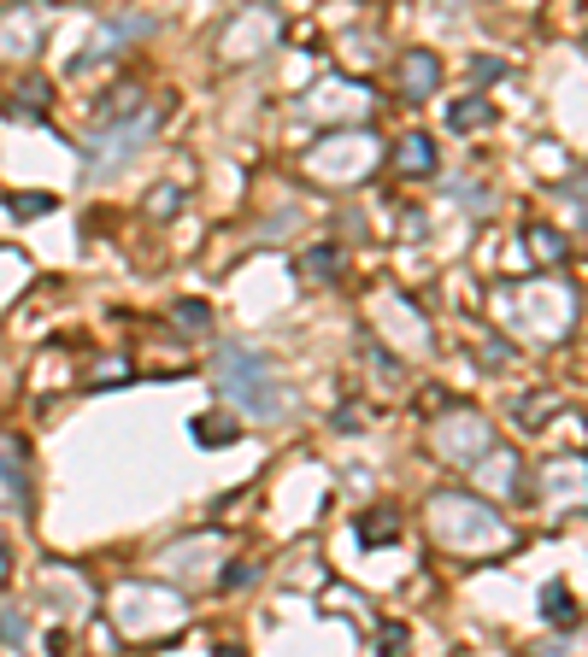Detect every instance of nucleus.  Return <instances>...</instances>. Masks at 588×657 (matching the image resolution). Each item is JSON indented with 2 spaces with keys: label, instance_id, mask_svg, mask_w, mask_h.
I'll list each match as a JSON object with an SVG mask.
<instances>
[{
  "label": "nucleus",
  "instance_id": "1",
  "mask_svg": "<svg viewBox=\"0 0 588 657\" xmlns=\"http://www.w3.org/2000/svg\"><path fill=\"white\" fill-rule=\"evenodd\" d=\"M429 529H436L441 546L471 552V558L512 546V529L500 522V510L489 500H471V493H429Z\"/></svg>",
  "mask_w": 588,
  "mask_h": 657
},
{
  "label": "nucleus",
  "instance_id": "2",
  "mask_svg": "<svg viewBox=\"0 0 588 657\" xmlns=\"http://www.w3.org/2000/svg\"><path fill=\"white\" fill-rule=\"evenodd\" d=\"M212 382L224 388V400H236V412L248 417H283L289 412V388H283V376L271 370V358H260L253 346H218V358H212Z\"/></svg>",
  "mask_w": 588,
  "mask_h": 657
},
{
  "label": "nucleus",
  "instance_id": "3",
  "mask_svg": "<svg viewBox=\"0 0 588 657\" xmlns=\"http://www.w3.org/2000/svg\"><path fill=\"white\" fill-rule=\"evenodd\" d=\"M112 617L130 640H160L183 622V598L171 587H153V581H124L118 598H112Z\"/></svg>",
  "mask_w": 588,
  "mask_h": 657
},
{
  "label": "nucleus",
  "instance_id": "4",
  "mask_svg": "<svg viewBox=\"0 0 588 657\" xmlns=\"http://www.w3.org/2000/svg\"><path fill=\"white\" fill-rule=\"evenodd\" d=\"M429 446H436L448 464H483L495 452V429L477 412H448L436 429H429Z\"/></svg>",
  "mask_w": 588,
  "mask_h": 657
},
{
  "label": "nucleus",
  "instance_id": "5",
  "mask_svg": "<svg viewBox=\"0 0 588 657\" xmlns=\"http://www.w3.org/2000/svg\"><path fill=\"white\" fill-rule=\"evenodd\" d=\"M165 118V106H153V112H136V118H124V124H107V129H95V141L83 153H89V165L95 170H112V165H124L130 153L148 148V136L160 129Z\"/></svg>",
  "mask_w": 588,
  "mask_h": 657
},
{
  "label": "nucleus",
  "instance_id": "6",
  "mask_svg": "<svg viewBox=\"0 0 588 657\" xmlns=\"http://www.w3.org/2000/svg\"><path fill=\"white\" fill-rule=\"evenodd\" d=\"M283 41V12L277 7H248V12H236L229 18V30H224V60L236 65V60H260V53H271Z\"/></svg>",
  "mask_w": 588,
  "mask_h": 657
},
{
  "label": "nucleus",
  "instance_id": "7",
  "mask_svg": "<svg viewBox=\"0 0 588 657\" xmlns=\"http://www.w3.org/2000/svg\"><path fill=\"white\" fill-rule=\"evenodd\" d=\"M41 36H48V18H41L36 7H12L7 18H0V53H7V60H30L41 48Z\"/></svg>",
  "mask_w": 588,
  "mask_h": 657
},
{
  "label": "nucleus",
  "instance_id": "8",
  "mask_svg": "<svg viewBox=\"0 0 588 657\" xmlns=\"http://www.w3.org/2000/svg\"><path fill=\"white\" fill-rule=\"evenodd\" d=\"M395 83H400V100H406V106H424V100L441 89V60H436V53H424V48L406 53Z\"/></svg>",
  "mask_w": 588,
  "mask_h": 657
},
{
  "label": "nucleus",
  "instance_id": "9",
  "mask_svg": "<svg viewBox=\"0 0 588 657\" xmlns=\"http://www.w3.org/2000/svg\"><path fill=\"white\" fill-rule=\"evenodd\" d=\"M389 165H395L406 182L436 177V141H429V136H406V141H400V148L389 153Z\"/></svg>",
  "mask_w": 588,
  "mask_h": 657
},
{
  "label": "nucleus",
  "instance_id": "10",
  "mask_svg": "<svg viewBox=\"0 0 588 657\" xmlns=\"http://www.w3.org/2000/svg\"><path fill=\"white\" fill-rule=\"evenodd\" d=\"M541 488L553 493V500H565V488H571V505H588V481H583V464L577 458H553L548 464V476H541Z\"/></svg>",
  "mask_w": 588,
  "mask_h": 657
},
{
  "label": "nucleus",
  "instance_id": "11",
  "mask_svg": "<svg viewBox=\"0 0 588 657\" xmlns=\"http://www.w3.org/2000/svg\"><path fill=\"white\" fill-rule=\"evenodd\" d=\"M195 441L207 446V452L236 446V441H241V422H236V412H200V417H195Z\"/></svg>",
  "mask_w": 588,
  "mask_h": 657
},
{
  "label": "nucleus",
  "instance_id": "12",
  "mask_svg": "<svg viewBox=\"0 0 588 657\" xmlns=\"http://www.w3.org/2000/svg\"><path fill=\"white\" fill-rule=\"evenodd\" d=\"M477 476H483V488H495V493H512V500H518L524 493V470H518V458H512V452H489V458L477 464Z\"/></svg>",
  "mask_w": 588,
  "mask_h": 657
},
{
  "label": "nucleus",
  "instance_id": "13",
  "mask_svg": "<svg viewBox=\"0 0 588 657\" xmlns=\"http://www.w3.org/2000/svg\"><path fill=\"white\" fill-rule=\"evenodd\" d=\"M341 276V247H312V253H300V282L306 288H329Z\"/></svg>",
  "mask_w": 588,
  "mask_h": 657
},
{
  "label": "nucleus",
  "instance_id": "14",
  "mask_svg": "<svg viewBox=\"0 0 588 657\" xmlns=\"http://www.w3.org/2000/svg\"><path fill=\"white\" fill-rule=\"evenodd\" d=\"M24 500V446L0 434V505H18Z\"/></svg>",
  "mask_w": 588,
  "mask_h": 657
},
{
  "label": "nucleus",
  "instance_id": "15",
  "mask_svg": "<svg viewBox=\"0 0 588 657\" xmlns=\"http://www.w3.org/2000/svg\"><path fill=\"white\" fill-rule=\"evenodd\" d=\"M495 124V106L483 94H465L448 106V129H459V136H471V129H489Z\"/></svg>",
  "mask_w": 588,
  "mask_h": 657
},
{
  "label": "nucleus",
  "instance_id": "16",
  "mask_svg": "<svg viewBox=\"0 0 588 657\" xmlns=\"http://www.w3.org/2000/svg\"><path fill=\"white\" fill-rule=\"evenodd\" d=\"M360 540H365V546H395V540H400V517H395L389 505L365 510V517H360Z\"/></svg>",
  "mask_w": 588,
  "mask_h": 657
},
{
  "label": "nucleus",
  "instance_id": "17",
  "mask_svg": "<svg viewBox=\"0 0 588 657\" xmlns=\"http://www.w3.org/2000/svg\"><path fill=\"white\" fill-rule=\"evenodd\" d=\"M529 258L536 265H565V236L553 224H529Z\"/></svg>",
  "mask_w": 588,
  "mask_h": 657
},
{
  "label": "nucleus",
  "instance_id": "18",
  "mask_svg": "<svg viewBox=\"0 0 588 657\" xmlns=\"http://www.w3.org/2000/svg\"><path fill=\"white\" fill-rule=\"evenodd\" d=\"M541 617L553 628H577V598L559 587V581H548V587H541Z\"/></svg>",
  "mask_w": 588,
  "mask_h": 657
},
{
  "label": "nucleus",
  "instance_id": "19",
  "mask_svg": "<svg viewBox=\"0 0 588 657\" xmlns=\"http://www.w3.org/2000/svg\"><path fill=\"white\" fill-rule=\"evenodd\" d=\"M559 200H565L571 224H577V229H583V241H588V170H583V177H571L565 188H559Z\"/></svg>",
  "mask_w": 588,
  "mask_h": 657
},
{
  "label": "nucleus",
  "instance_id": "20",
  "mask_svg": "<svg viewBox=\"0 0 588 657\" xmlns=\"http://www.w3.org/2000/svg\"><path fill=\"white\" fill-rule=\"evenodd\" d=\"M412 652V634H406V622H377V657H406Z\"/></svg>",
  "mask_w": 588,
  "mask_h": 657
},
{
  "label": "nucleus",
  "instance_id": "21",
  "mask_svg": "<svg viewBox=\"0 0 588 657\" xmlns=\"http://www.w3.org/2000/svg\"><path fill=\"white\" fill-rule=\"evenodd\" d=\"M177 212H183V188L177 182L148 188V217H160V224H165V217H177Z\"/></svg>",
  "mask_w": 588,
  "mask_h": 657
},
{
  "label": "nucleus",
  "instance_id": "22",
  "mask_svg": "<svg viewBox=\"0 0 588 657\" xmlns=\"http://www.w3.org/2000/svg\"><path fill=\"white\" fill-rule=\"evenodd\" d=\"M171 324H177V329H207L212 324V305L207 300H177V305H171Z\"/></svg>",
  "mask_w": 588,
  "mask_h": 657
},
{
  "label": "nucleus",
  "instance_id": "23",
  "mask_svg": "<svg viewBox=\"0 0 588 657\" xmlns=\"http://www.w3.org/2000/svg\"><path fill=\"white\" fill-rule=\"evenodd\" d=\"M53 206H60L53 194H12V200H7V212L18 217V224H30V217H48Z\"/></svg>",
  "mask_w": 588,
  "mask_h": 657
},
{
  "label": "nucleus",
  "instance_id": "24",
  "mask_svg": "<svg viewBox=\"0 0 588 657\" xmlns=\"http://www.w3.org/2000/svg\"><path fill=\"white\" fill-rule=\"evenodd\" d=\"M365 422H371V405H365V400H348V405H336L329 429H341V434H365Z\"/></svg>",
  "mask_w": 588,
  "mask_h": 657
},
{
  "label": "nucleus",
  "instance_id": "25",
  "mask_svg": "<svg viewBox=\"0 0 588 657\" xmlns=\"http://www.w3.org/2000/svg\"><path fill=\"white\" fill-rule=\"evenodd\" d=\"M218 552V534H200L195 546H177V552H165V569H183V564H200V558H212Z\"/></svg>",
  "mask_w": 588,
  "mask_h": 657
},
{
  "label": "nucleus",
  "instance_id": "26",
  "mask_svg": "<svg viewBox=\"0 0 588 657\" xmlns=\"http://www.w3.org/2000/svg\"><path fill=\"white\" fill-rule=\"evenodd\" d=\"M48 83H41V77H30V83H18V106H12V112H24V118H36V112L41 106H48Z\"/></svg>",
  "mask_w": 588,
  "mask_h": 657
},
{
  "label": "nucleus",
  "instance_id": "27",
  "mask_svg": "<svg viewBox=\"0 0 588 657\" xmlns=\"http://www.w3.org/2000/svg\"><path fill=\"white\" fill-rule=\"evenodd\" d=\"M553 405H559L553 393H529V400L518 405V429H541V417H548Z\"/></svg>",
  "mask_w": 588,
  "mask_h": 657
},
{
  "label": "nucleus",
  "instance_id": "28",
  "mask_svg": "<svg viewBox=\"0 0 588 657\" xmlns=\"http://www.w3.org/2000/svg\"><path fill=\"white\" fill-rule=\"evenodd\" d=\"M24 634H30V622H24V610H0V646H24Z\"/></svg>",
  "mask_w": 588,
  "mask_h": 657
},
{
  "label": "nucleus",
  "instance_id": "29",
  "mask_svg": "<svg viewBox=\"0 0 588 657\" xmlns=\"http://www.w3.org/2000/svg\"><path fill=\"white\" fill-rule=\"evenodd\" d=\"M253 576H260V569H253V564H224L218 587H224V593H236V587H253Z\"/></svg>",
  "mask_w": 588,
  "mask_h": 657
},
{
  "label": "nucleus",
  "instance_id": "30",
  "mask_svg": "<svg viewBox=\"0 0 588 657\" xmlns=\"http://www.w3.org/2000/svg\"><path fill=\"white\" fill-rule=\"evenodd\" d=\"M124 376H130V364H124V358H100V364H95V382H100V388H118Z\"/></svg>",
  "mask_w": 588,
  "mask_h": 657
},
{
  "label": "nucleus",
  "instance_id": "31",
  "mask_svg": "<svg viewBox=\"0 0 588 657\" xmlns=\"http://www.w3.org/2000/svg\"><path fill=\"white\" fill-rule=\"evenodd\" d=\"M7 564H12V546H7V540H0V576H7Z\"/></svg>",
  "mask_w": 588,
  "mask_h": 657
},
{
  "label": "nucleus",
  "instance_id": "32",
  "mask_svg": "<svg viewBox=\"0 0 588 657\" xmlns=\"http://www.w3.org/2000/svg\"><path fill=\"white\" fill-rule=\"evenodd\" d=\"M212 657H248V652H241V646H218V652H212Z\"/></svg>",
  "mask_w": 588,
  "mask_h": 657
}]
</instances>
